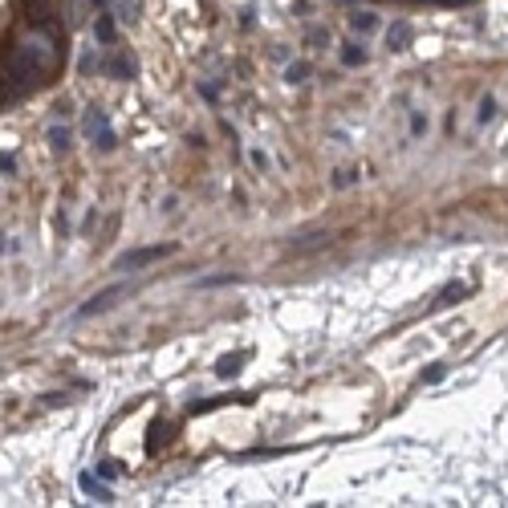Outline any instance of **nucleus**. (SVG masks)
<instances>
[{
	"instance_id": "1",
	"label": "nucleus",
	"mask_w": 508,
	"mask_h": 508,
	"mask_svg": "<svg viewBox=\"0 0 508 508\" xmlns=\"http://www.w3.org/2000/svg\"><path fill=\"white\" fill-rule=\"evenodd\" d=\"M122 293H126V285H110V289L93 293L90 301H86V305L78 309V322H82V318H93V313H106V309H110V301H118Z\"/></svg>"
},
{
	"instance_id": "2",
	"label": "nucleus",
	"mask_w": 508,
	"mask_h": 508,
	"mask_svg": "<svg viewBox=\"0 0 508 508\" xmlns=\"http://www.w3.org/2000/svg\"><path fill=\"white\" fill-rule=\"evenodd\" d=\"M167 252H171V248H163V244H159V248H142V252H126L118 265H122V269H139V265L155 261V256H167Z\"/></svg>"
},
{
	"instance_id": "3",
	"label": "nucleus",
	"mask_w": 508,
	"mask_h": 508,
	"mask_svg": "<svg viewBox=\"0 0 508 508\" xmlns=\"http://www.w3.org/2000/svg\"><path fill=\"white\" fill-rule=\"evenodd\" d=\"M240 362H244V354H232V358H224V362H220V370H216V374H224V378H228V374H236V366H240Z\"/></svg>"
},
{
	"instance_id": "4",
	"label": "nucleus",
	"mask_w": 508,
	"mask_h": 508,
	"mask_svg": "<svg viewBox=\"0 0 508 508\" xmlns=\"http://www.w3.org/2000/svg\"><path fill=\"white\" fill-rule=\"evenodd\" d=\"M98 37H102L106 45L114 41V25H110V16H102V21H98Z\"/></svg>"
},
{
	"instance_id": "5",
	"label": "nucleus",
	"mask_w": 508,
	"mask_h": 508,
	"mask_svg": "<svg viewBox=\"0 0 508 508\" xmlns=\"http://www.w3.org/2000/svg\"><path fill=\"white\" fill-rule=\"evenodd\" d=\"M492 114H496V102H492V98H484V102H480V122H488Z\"/></svg>"
},
{
	"instance_id": "6",
	"label": "nucleus",
	"mask_w": 508,
	"mask_h": 508,
	"mask_svg": "<svg viewBox=\"0 0 508 508\" xmlns=\"http://www.w3.org/2000/svg\"><path fill=\"white\" fill-rule=\"evenodd\" d=\"M342 57H346V65H362V57H366V53H362V49H346Z\"/></svg>"
},
{
	"instance_id": "7",
	"label": "nucleus",
	"mask_w": 508,
	"mask_h": 508,
	"mask_svg": "<svg viewBox=\"0 0 508 508\" xmlns=\"http://www.w3.org/2000/svg\"><path fill=\"white\" fill-rule=\"evenodd\" d=\"M305 74H309V65H289V82H305Z\"/></svg>"
},
{
	"instance_id": "8",
	"label": "nucleus",
	"mask_w": 508,
	"mask_h": 508,
	"mask_svg": "<svg viewBox=\"0 0 508 508\" xmlns=\"http://www.w3.org/2000/svg\"><path fill=\"white\" fill-rule=\"evenodd\" d=\"M350 25H354V29H362V33H370V29H374V16H354Z\"/></svg>"
},
{
	"instance_id": "9",
	"label": "nucleus",
	"mask_w": 508,
	"mask_h": 508,
	"mask_svg": "<svg viewBox=\"0 0 508 508\" xmlns=\"http://www.w3.org/2000/svg\"><path fill=\"white\" fill-rule=\"evenodd\" d=\"M443 378V366H427V382H439Z\"/></svg>"
}]
</instances>
